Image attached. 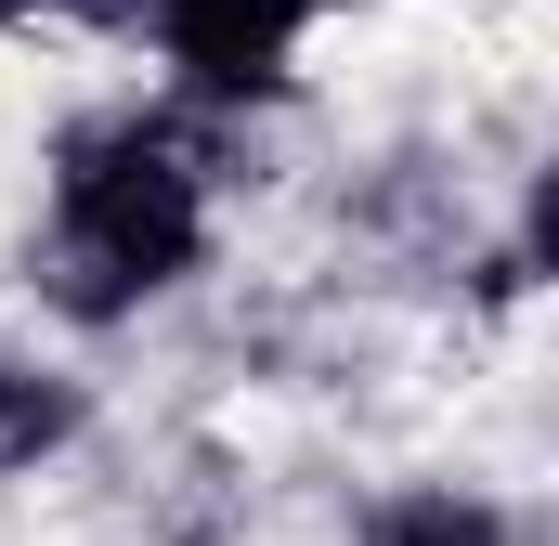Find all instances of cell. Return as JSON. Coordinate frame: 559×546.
I'll return each mask as SVG.
<instances>
[{
  "mask_svg": "<svg viewBox=\"0 0 559 546\" xmlns=\"http://www.w3.org/2000/svg\"><path fill=\"white\" fill-rule=\"evenodd\" d=\"M209 248V209H195V169L182 143L118 118V131H79L52 169V299L66 312H131L156 286H182Z\"/></svg>",
  "mask_w": 559,
  "mask_h": 546,
  "instance_id": "1",
  "label": "cell"
},
{
  "mask_svg": "<svg viewBox=\"0 0 559 546\" xmlns=\"http://www.w3.org/2000/svg\"><path fill=\"white\" fill-rule=\"evenodd\" d=\"M156 26H169L195 92H274L299 26H312V0H156Z\"/></svg>",
  "mask_w": 559,
  "mask_h": 546,
  "instance_id": "2",
  "label": "cell"
},
{
  "mask_svg": "<svg viewBox=\"0 0 559 546\" xmlns=\"http://www.w3.org/2000/svg\"><path fill=\"white\" fill-rule=\"evenodd\" d=\"M66 429H79V404H66L52 378H26V365H0V482H13V468H39V455H52Z\"/></svg>",
  "mask_w": 559,
  "mask_h": 546,
  "instance_id": "3",
  "label": "cell"
},
{
  "mask_svg": "<svg viewBox=\"0 0 559 546\" xmlns=\"http://www.w3.org/2000/svg\"><path fill=\"white\" fill-rule=\"evenodd\" d=\"M365 546H508V521H495V508H455V495H429V508H391Z\"/></svg>",
  "mask_w": 559,
  "mask_h": 546,
  "instance_id": "4",
  "label": "cell"
}]
</instances>
